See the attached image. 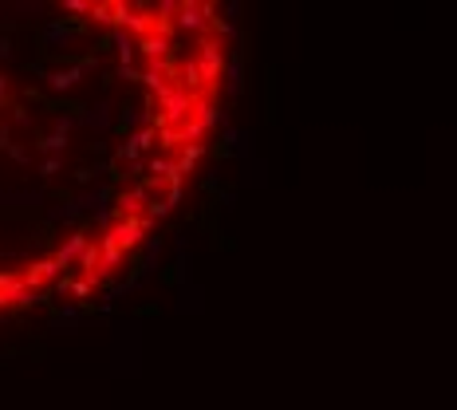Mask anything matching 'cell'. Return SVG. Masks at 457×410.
<instances>
[{"mask_svg":"<svg viewBox=\"0 0 457 410\" xmlns=\"http://www.w3.org/2000/svg\"><path fill=\"white\" fill-rule=\"evenodd\" d=\"M193 63H197V75H201V83H221V72H225V56H221V40H201L197 44V56H193Z\"/></svg>","mask_w":457,"mask_h":410,"instance_id":"obj_2","label":"cell"},{"mask_svg":"<svg viewBox=\"0 0 457 410\" xmlns=\"http://www.w3.org/2000/svg\"><path fill=\"white\" fill-rule=\"evenodd\" d=\"M134 126V110H122V119H119V131H131Z\"/></svg>","mask_w":457,"mask_h":410,"instance_id":"obj_39","label":"cell"},{"mask_svg":"<svg viewBox=\"0 0 457 410\" xmlns=\"http://www.w3.org/2000/svg\"><path fill=\"white\" fill-rule=\"evenodd\" d=\"M72 126H75V115H60V119L51 122V134H60V138H67V134H72Z\"/></svg>","mask_w":457,"mask_h":410,"instance_id":"obj_28","label":"cell"},{"mask_svg":"<svg viewBox=\"0 0 457 410\" xmlns=\"http://www.w3.org/2000/svg\"><path fill=\"white\" fill-rule=\"evenodd\" d=\"M75 122H83V126H91V131H110L115 126V115H110V103H95L91 110L79 107V115H75Z\"/></svg>","mask_w":457,"mask_h":410,"instance_id":"obj_9","label":"cell"},{"mask_svg":"<svg viewBox=\"0 0 457 410\" xmlns=\"http://www.w3.org/2000/svg\"><path fill=\"white\" fill-rule=\"evenodd\" d=\"M107 202H110V186H99V190L79 193V197H75V209H79V213H83V209L99 213V209H107Z\"/></svg>","mask_w":457,"mask_h":410,"instance_id":"obj_16","label":"cell"},{"mask_svg":"<svg viewBox=\"0 0 457 410\" xmlns=\"http://www.w3.org/2000/svg\"><path fill=\"white\" fill-rule=\"evenodd\" d=\"M8 99V75H0V103Z\"/></svg>","mask_w":457,"mask_h":410,"instance_id":"obj_43","label":"cell"},{"mask_svg":"<svg viewBox=\"0 0 457 410\" xmlns=\"http://www.w3.org/2000/svg\"><path fill=\"white\" fill-rule=\"evenodd\" d=\"M13 146V134H8V126H0V150H8Z\"/></svg>","mask_w":457,"mask_h":410,"instance_id":"obj_41","label":"cell"},{"mask_svg":"<svg viewBox=\"0 0 457 410\" xmlns=\"http://www.w3.org/2000/svg\"><path fill=\"white\" fill-rule=\"evenodd\" d=\"M87 20H91V24H99V28H110V4H91Z\"/></svg>","mask_w":457,"mask_h":410,"instance_id":"obj_25","label":"cell"},{"mask_svg":"<svg viewBox=\"0 0 457 410\" xmlns=\"http://www.w3.org/2000/svg\"><path fill=\"white\" fill-rule=\"evenodd\" d=\"M87 245H91V233L79 229V233H72V237H67V241L56 249V256H51V261H56L60 268H67V265H75V261H79V253H83Z\"/></svg>","mask_w":457,"mask_h":410,"instance_id":"obj_7","label":"cell"},{"mask_svg":"<svg viewBox=\"0 0 457 410\" xmlns=\"http://www.w3.org/2000/svg\"><path fill=\"white\" fill-rule=\"evenodd\" d=\"M154 138H158V146H181V138H178V126H158L154 131Z\"/></svg>","mask_w":457,"mask_h":410,"instance_id":"obj_26","label":"cell"},{"mask_svg":"<svg viewBox=\"0 0 457 410\" xmlns=\"http://www.w3.org/2000/svg\"><path fill=\"white\" fill-rule=\"evenodd\" d=\"M119 32H126V36H131V32L134 36H150V32H154V16L146 13V8H131Z\"/></svg>","mask_w":457,"mask_h":410,"instance_id":"obj_14","label":"cell"},{"mask_svg":"<svg viewBox=\"0 0 457 410\" xmlns=\"http://www.w3.org/2000/svg\"><path fill=\"white\" fill-rule=\"evenodd\" d=\"M115 162H126V166H131V162H138V146H134L131 138H126V142H122L119 150H115Z\"/></svg>","mask_w":457,"mask_h":410,"instance_id":"obj_27","label":"cell"},{"mask_svg":"<svg viewBox=\"0 0 457 410\" xmlns=\"http://www.w3.org/2000/svg\"><path fill=\"white\" fill-rule=\"evenodd\" d=\"M146 202H150V197L142 193V186H131V190H119V193H115V213H119V218H142Z\"/></svg>","mask_w":457,"mask_h":410,"instance_id":"obj_5","label":"cell"},{"mask_svg":"<svg viewBox=\"0 0 457 410\" xmlns=\"http://www.w3.org/2000/svg\"><path fill=\"white\" fill-rule=\"evenodd\" d=\"M0 60H13V40H0Z\"/></svg>","mask_w":457,"mask_h":410,"instance_id":"obj_40","label":"cell"},{"mask_svg":"<svg viewBox=\"0 0 457 410\" xmlns=\"http://www.w3.org/2000/svg\"><path fill=\"white\" fill-rule=\"evenodd\" d=\"M181 75H185V83H181V87H185V91H190V95L193 99H197V91H201V75H197V63H193V60H185V63H181Z\"/></svg>","mask_w":457,"mask_h":410,"instance_id":"obj_21","label":"cell"},{"mask_svg":"<svg viewBox=\"0 0 457 410\" xmlns=\"http://www.w3.org/2000/svg\"><path fill=\"white\" fill-rule=\"evenodd\" d=\"M166 75H169L166 63H150V67H146V72L138 75V83H146L150 91H154V99H162V95H166V87H169Z\"/></svg>","mask_w":457,"mask_h":410,"instance_id":"obj_15","label":"cell"},{"mask_svg":"<svg viewBox=\"0 0 457 410\" xmlns=\"http://www.w3.org/2000/svg\"><path fill=\"white\" fill-rule=\"evenodd\" d=\"M8 158H13V162H20V166H24V162H28V158H32V154H28V150H24V146H8Z\"/></svg>","mask_w":457,"mask_h":410,"instance_id":"obj_35","label":"cell"},{"mask_svg":"<svg viewBox=\"0 0 457 410\" xmlns=\"http://www.w3.org/2000/svg\"><path fill=\"white\" fill-rule=\"evenodd\" d=\"M154 103L162 107V115H158V122H162V126H181V122L190 119V110H193V103H197V99H193L181 83H169L166 95L154 99Z\"/></svg>","mask_w":457,"mask_h":410,"instance_id":"obj_1","label":"cell"},{"mask_svg":"<svg viewBox=\"0 0 457 410\" xmlns=\"http://www.w3.org/2000/svg\"><path fill=\"white\" fill-rule=\"evenodd\" d=\"M134 51H142L150 63H166V56L174 51V44H169L166 36H154V32H150V36L134 40Z\"/></svg>","mask_w":457,"mask_h":410,"instance_id":"obj_10","label":"cell"},{"mask_svg":"<svg viewBox=\"0 0 457 410\" xmlns=\"http://www.w3.org/2000/svg\"><path fill=\"white\" fill-rule=\"evenodd\" d=\"M107 237L119 245L122 253H131V249H138V245L146 241V225H142V218H115Z\"/></svg>","mask_w":457,"mask_h":410,"instance_id":"obj_3","label":"cell"},{"mask_svg":"<svg viewBox=\"0 0 457 410\" xmlns=\"http://www.w3.org/2000/svg\"><path fill=\"white\" fill-rule=\"evenodd\" d=\"M75 181H79V186H87V181H95V170H75Z\"/></svg>","mask_w":457,"mask_h":410,"instance_id":"obj_37","label":"cell"},{"mask_svg":"<svg viewBox=\"0 0 457 410\" xmlns=\"http://www.w3.org/2000/svg\"><path fill=\"white\" fill-rule=\"evenodd\" d=\"M13 280H16V272H0V292L8 288V284H13Z\"/></svg>","mask_w":457,"mask_h":410,"instance_id":"obj_42","label":"cell"},{"mask_svg":"<svg viewBox=\"0 0 457 410\" xmlns=\"http://www.w3.org/2000/svg\"><path fill=\"white\" fill-rule=\"evenodd\" d=\"M190 119L201 126V131H213V126H228V115L217 103H205V99H197L193 103V110H190Z\"/></svg>","mask_w":457,"mask_h":410,"instance_id":"obj_6","label":"cell"},{"mask_svg":"<svg viewBox=\"0 0 457 410\" xmlns=\"http://www.w3.org/2000/svg\"><path fill=\"white\" fill-rule=\"evenodd\" d=\"M110 44H115V51H119V67H131L134 60V36H126V32H110Z\"/></svg>","mask_w":457,"mask_h":410,"instance_id":"obj_17","label":"cell"},{"mask_svg":"<svg viewBox=\"0 0 457 410\" xmlns=\"http://www.w3.org/2000/svg\"><path fill=\"white\" fill-rule=\"evenodd\" d=\"M209 24H213L217 32H221V36H228V40L237 36V24H228V20H209Z\"/></svg>","mask_w":457,"mask_h":410,"instance_id":"obj_34","label":"cell"},{"mask_svg":"<svg viewBox=\"0 0 457 410\" xmlns=\"http://www.w3.org/2000/svg\"><path fill=\"white\" fill-rule=\"evenodd\" d=\"M44 75V79H48V87L51 91H75V87H79V79H83V72H79V67H56V72H40Z\"/></svg>","mask_w":457,"mask_h":410,"instance_id":"obj_13","label":"cell"},{"mask_svg":"<svg viewBox=\"0 0 457 410\" xmlns=\"http://www.w3.org/2000/svg\"><path fill=\"white\" fill-rule=\"evenodd\" d=\"M60 272H63V268H60V265H56V261L48 256V261H36V265L28 268V272H24L20 280H24V288H28V292H36L40 284H44V280H56Z\"/></svg>","mask_w":457,"mask_h":410,"instance_id":"obj_12","label":"cell"},{"mask_svg":"<svg viewBox=\"0 0 457 410\" xmlns=\"http://www.w3.org/2000/svg\"><path fill=\"white\" fill-rule=\"evenodd\" d=\"M63 13H72V16H87V13H91V0H63Z\"/></svg>","mask_w":457,"mask_h":410,"instance_id":"obj_31","label":"cell"},{"mask_svg":"<svg viewBox=\"0 0 457 410\" xmlns=\"http://www.w3.org/2000/svg\"><path fill=\"white\" fill-rule=\"evenodd\" d=\"M67 292H72L75 300H87V296H91V284H87V280L79 277V280H72V288H67Z\"/></svg>","mask_w":457,"mask_h":410,"instance_id":"obj_33","label":"cell"},{"mask_svg":"<svg viewBox=\"0 0 457 410\" xmlns=\"http://www.w3.org/2000/svg\"><path fill=\"white\" fill-rule=\"evenodd\" d=\"M225 91H228L233 99H237V95L244 91V79H241V56H233V60L225 63Z\"/></svg>","mask_w":457,"mask_h":410,"instance_id":"obj_18","label":"cell"},{"mask_svg":"<svg viewBox=\"0 0 457 410\" xmlns=\"http://www.w3.org/2000/svg\"><path fill=\"white\" fill-rule=\"evenodd\" d=\"M115 218H119V213H115L110 205H107V209H99V213H95V221H99V229H103V233H107L110 225H115Z\"/></svg>","mask_w":457,"mask_h":410,"instance_id":"obj_32","label":"cell"},{"mask_svg":"<svg viewBox=\"0 0 457 410\" xmlns=\"http://www.w3.org/2000/svg\"><path fill=\"white\" fill-rule=\"evenodd\" d=\"M178 4L181 0H158V20H174V16H178Z\"/></svg>","mask_w":457,"mask_h":410,"instance_id":"obj_30","label":"cell"},{"mask_svg":"<svg viewBox=\"0 0 457 410\" xmlns=\"http://www.w3.org/2000/svg\"><path fill=\"white\" fill-rule=\"evenodd\" d=\"M115 79H126V83H138V72H134V67H119V72H115Z\"/></svg>","mask_w":457,"mask_h":410,"instance_id":"obj_36","label":"cell"},{"mask_svg":"<svg viewBox=\"0 0 457 410\" xmlns=\"http://www.w3.org/2000/svg\"><path fill=\"white\" fill-rule=\"evenodd\" d=\"M60 170H63V158H40V174L44 178H56Z\"/></svg>","mask_w":457,"mask_h":410,"instance_id":"obj_29","label":"cell"},{"mask_svg":"<svg viewBox=\"0 0 457 410\" xmlns=\"http://www.w3.org/2000/svg\"><path fill=\"white\" fill-rule=\"evenodd\" d=\"M67 44H75V28L63 24V20H48V24H44V48L48 51H63Z\"/></svg>","mask_w":457,"mask_h":410,"instance_id":"obj_8","label":"cell"},{"mask_svg":"<svg viewBox=\"0 0 457 410\" xmlns=\"http://www.w3.org/2000/svg\"><path fill=\"white\" fill-rule=\"evenodd\" d=\"M95 245H99V280H103V277H110V272H115V268L122 265V249H119L115 241H110L107 233H103V237H99Z\"/></svg>","mask_w":457,"mask_h":410,"instance_id":"obj_11","label":"cell"},{"mask_svg":"<svg viewBox=\"0 0 457 410\" xmlns=\"http://www.w3.org/2000/svg\"><path fill=\"white\" fill-rule=\"evenodd\" d=\"M75 218H79V209H75V202H63L60 209H48V221H56V225H72Z\"/></svg>","mask_w":457,"mask_h":410,"instance_id":"obj_22","label":"cell"},{"mask_svg":"<svg viewBox=\"0 0 457 410\" xmlns=\"http://www.w3.org/2000/svg\"><path fill=\"white\" fill-rule=\"evenodd\" d=\"M126 138H131V142L138 146V154H142V150H150V146H154V126H138V131H131Z\"/></svg>","mask_w":457,"mask_h":410,"instance_id":"obj_24","label":"cell"},{"mask_svg":"<svg viewBox=\"0 0 457 410\" xmlns=\"http://www.w3.org/2000/svg\"><path fill=\"white\" fill-rule=\"evenodd\" d=\"M13 119H16V126H32V115H28L24 107H16V115H13Z\"/></svg>","mask_w":457,"mask_h":410,"instance_id":"obj_38","label":"cell"},{"mask_svg":"<svg viewBox=\"0 0 457 410\" xmlns=\"http://www.w3.org/2000/svg\"><path fill=\"white\" fill-rule=\"evenodd\" d=\"M174 170H178V166H174V158H150V178L166 181Z\"/></svg>","mask_w":457,"mask_h":410,"instance_id":"obj_23","label":"cell"},{"mask_svg":"<svg viewBox=\"0 0 457 410\" xmlns=\"http://www.w3.org/2000/svg\"><path fill=\"white\" fill-rule=\"evenodd\" d=\"M209 20H213V4H201V0H181L178 16H174V24L181 32H201V28H209Z\"/></svg>","mask_w":457,"mask_h":410,"instance_id":"obj_4","label":"cell"},{"mask_svg":"<svg viewBox=\"0 0 457 410\" xmlns=\"http://www.w3.org/2000/svg\"><path fill=\"white\" fill-rule=\"evenodd\" d=\"M201 154H205V146H181V154H178V162H174V166H178L181 174H190V170L201 162Z\"/></svg>","mask_w":457,"mask_h":410,"instance_id":"obj_20","label":"cell"},{"mask_svg":"<svg viewBox=\"0 0 457 410\" xmlns=\"http://www.w3.org/2000/svg\"><path fill=\"white\" fill-rule=\"evenodd\" d=\"M36 150L44 158H63L67 154V138H60V134H44V138L36 142Z\"/></svg>","mask_w":457,"mask_h":410,"instance_id":"obj_19","label":"cell"}]
</instances>
